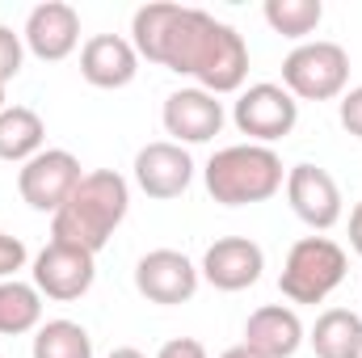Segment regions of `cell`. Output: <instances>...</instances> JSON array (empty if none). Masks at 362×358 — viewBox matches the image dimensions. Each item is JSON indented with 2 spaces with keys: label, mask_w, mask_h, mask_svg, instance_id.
<instances>
[{
  "label": "cell",
  "mask_w": 362,
  "mask_h": 358,
  "mask_svg": "<svg viewBox=\"0 0 362 358\" xmlns=\"http://www.w3.org/2000/svg\"><path fill=\"white\" fill-rule=\"evenodd\" d=\"M131 47L139 51V59L198 81V89H206L211 97L240 93L249 76V47L228 21L169 0L135 8Z\"/></svg>",
  "instance_id": "cell-1"
},
{
  "label": "cell",
  "mask_w": 362,
  "mask_h": 358,
  "mask_svg": "<svg viewBox=\"0 0 362 358\" xmlns=\"http://www.w3.org/2000/svg\"><path fill=\"white\" fill-rule=\"evenodd\" d=\"M131 211V185L114 169H93L81 178L72 190V198L51 215V241L76 245L85 253H101L110 245V236L118 232V224Z\"/></svg>",
  "instance_id": "cell-2"
},
{
  "label": "cell",
  "mask_w": 362,
  "mask_h": 358,
  "mask_svg": "<svg viewBox=\"0 0 362 358\" xmlns=\"http://www.w3.org/2000/svg\"><path fill=\"white\" fill-rule=\"evenodd\" d=\"M202 181H206V194L215 202L249 207V202L274 198L286 185V169H282V156L266 144H232L206 161Z\"/></svg>",
  "instance_id": "cell-3"
},
{
  "label": "cell",
  "mask_w": 362,
  "mask_h": 358,
  "mask_svg": "<svg viewBox=\"0 0 362 358\" xmlns=\"http://www.w3.org/2000/svg\"><path fill=\"white\" fill-rule=\"evenodd\" d=\"M350 258L337 241L329 236H303L291 245L282 274H278V291L291 304H325L341 282H346Z\"/></svg>",
  "instance_id": "cell-4"
},
{
  "label": "cell",
  "mask_w": 362,
  "mask_h": 358,
  "mask_svg": "<svg viewBox=\"0 0 362 358\" xmlns=\"http://www.w3.org/2000/svg\"><path fill=\"white\" fill-rule=\"evenodd\" d=\"M350 85V55L341 42L316 38V42H299L286 59H282V89L295 101H333Z\"/></svg>",
  "instance_id": "cell-5"
},
{
  "label": "cell",
  "mask_w": 362,
  "mask_h": 358,
  "mask_svg": "<svg viewBox=\"0 0 362 358\" xmlns=\"http://www.w3.org/2000/svg\"><path fill=\"white\" fill-rule=\"evenodd\" d=\"M232 122L240 135H249V144H266L270 148L274 139H286L299 122V101L282 85H249L240 89L236 105H232Z\"/></svg>",
  "instance_id": "cell-6"
},
{
  "label": "cell",
  "mask_w": 362,
  "mask_h": 358,
  "mask_svg": "<svg viewBox=\"0 0 362 358\" xmlns=\"http://www.w3.org/2000/svg\"><path fill=\"white\" fill-rule=\"evenodd\" d=\"M81 178H85L81 161L68 148H42L34 161H25L17 169V194H21L25 207H34L42 215H55L72 198V190L81 185Z\"/></svg>",
  "instance_id": "cell-7"
},
{
  "label": "cell",
  "mask_w": 362,
  "mask_h": 358,
  "mask_svg": "<svg viewBox=\"0 0 362 358\" xmlns=\"http://www.w3.org/2000/svg\"><path fill=\"white\" fill-rule=\"evenodd\" d=\"M93 278H97V262H93V253L76 249V245L51 241V245L34 258V287H38V295H47V299L72 304V299L89 295Z\"/></svg>",
  "instance_id": "cell-8"
},
{
  "label": "cell",
  "mask_w": 362,
  "mask_h": 358,
  "mask_svg": "<svg viewBox=\"0 0 362 358\" xmlns=\"http://www.w3.org/2000/svg\"><path fill=\"white\" fill-rule=\"evenodd\" d=\"M198 282H202L198 266L185 253H177V249H152L135 266V291L144 299H152V304H165V308L189 304Z\"/></svg>",
  "instance_id": "cell-9"
},
{
  "label": "cell",
  "mask_w": 362,
  "mask_h": 358,
  "mask_svg": "<svg viewBox=\"0 0 362 358\" xmlns=\"http://www.w3.org/2000/svg\"><path fill=\"white\" fill-rule=\"evenodd\" d=\"M286 202L312 232H329L341 219V190H337L333 173L320 165L286 169Z\"/></svg>",
  "instance_id": "cell-10"
},
{
  "label": "cell",
  "mask_w": 362,
  "mask_h": 358,
  "mask_svg": "<svg viewBox=\"0 0 362 358\" xmlns=\"http://www.w3.org/2000/svg\"><path fill=\"white\" fill-rule=\"evenodd\" d=\"M160 122L181 148L185 144H211L223 131V101L211 97L206 89H177L165 97Z\"/></svg>",
  "instance_id": "cell-11"
},
{
  "label": "cell",
  "mask_w": 362,
  "mask_h": 358,
  "mask_svg": "<svg viewBox=\"0 0 362 358\" xmlns=\"http://www.w3.org/2000/svg\"><path fill=\"white\" fill-rule=\"evenodd\" d=\"M266 270V253L257 241L249 236H219L206 253L198 274L215 287V291H249Z\"/></svg>",
  "instance_id": "cell-12"
},
{
  "label": "cell",
  "mask_w": 362,
  "mask_h": 358,
  "mask_svg": "<svg viewBox=\"0 0 362 358\" xmlns=\"http://www.w3.org/2000/svg\"><path fill=\"white\" fill-rule=\"evenodd\" d=\"M21 42L47 59V64H59L68 59L76 47H81V13L64 0H47L38 8H30L25 17V30H21Z\"/></svg>",
  "instance_id": "cell-13"
},
{
  "label": "cell",
  "mask_w": 362,
  "mask_h": 358,
  "mask_svg": "<svg viewBox=\"0 0 362 358\" xmlns=\"http://www.w3.org/2000/svg\"><path fill=\"white\" fill-rule=\"evenodd\" d=\"M189 181H194V161L173 139H156L135 152V185L148 198H160V202L177 198L189 190Z\"/></svg>",
  "instance_id": "cell-14"
},
{
  "label": "cell",
  "mask_w": 362,
  "mask_h": 358,
  "mask_svg": "<svg viewBox=\"0 0 362 358\" xmlns=\"http://www.w3.org/2000/svg\"><path fill=\"white\" fill-rule=\"evenodd\" d=\"M139 72V51L122 34H93L81 47V76L93 89H127Z\"/></svg>",
  "instance_id": "cell-15"
},
{
  "label": "cell",
  "mask_w": 362,
  "mask_h": 358,
  "mask_svg": "<svg viewBox=\"0 0 362 358\" xmlns=\"http://www.w3.org/2000/svg\"><path fill=\"white\" fill-rule=\"evenodd\" d=\"M262 358H291L303 346V321L291 304H266L245 321V342Z\"/></svg>",
  "instance_id": "cell-16"
},
{
  "label": "cell",
  "mask_w": 362,
  "mask_h": 358,
  "mask_svg": "<svg viewBox=\"0 0 362 358\" xmlns=\"http://www.w3.org/2000/svg\"><path fill=\"white\" fill-rule=\"evenodd\" d=\"M47 144V122L30 105H4L0 110V161L25 165L42 152Z\"/></svg>",
  "instance_id": "cell-17"
},
{
  "label": "cell",
  "mask_w": 362,
  "mask_h": 358,
  "mask_svg": "<svg viewBox=\"0 0 362 358\" xmlns=\"http://www.w3.org/2000/svg\"><path fill=\"white\" fill-rule=\"evenodd\" d=\"M316 358H362V316L350 308H329L308 333Z\"/></svg>",
  "instance_id": "cell-18"
},
{
  "label": "cell",
  "mask_w": 362,
  "mask_h": 358,
  "mask_svg": "<svg viewBox=\"0 0 362 358\" xmlns=\"http://www.w3.org/2000/svg\"><path fill=\"white\" fill-rule=\"evenodd\" d=\"M42 325V295L34 282L21 278H4L0 282V333L4 337H21L34 333Z\"/></svg>",
  "instance_id": "cell-19"
},
{
  "label": "cell",
  "mask_w": 362,
  "mask_h": 358,
  "mask_svg": "<svg viewBox=\"0 0 362 358\" xmlns=\"http://www.w3.org/2000/svg\"><path fill=\"white\" fill-rule=\"evenodd\" d=\"M34 358H93V337L76 321H47L34 329Z\"/></svg>",
  "instance_id": "cell-20"
},
{
  "label": "cell",
  "mask_w": 362,
  "mask_h": 358,
  "mask_svg": "<svg viewBox=\"0 0 362 358\" xmlns=\"http://www.w3.org/2000/svg\"><path fill=\"white\" fill-rule=\"evenodd\" d=\"M266 21H270L274 34L282 38H295L303 42L320 21H325V4L320 0H266Z\"/></svg>",
  "instance_id": "cell-21"
},
{
  "label": "cell",
  "mask_w": 362,
  "mask_h": 358,
  "mask_svg": "<svg viewBox=\"0 0 362 358\" xmlns=\"http://www.w3.org/2000/svg\"><path fill=\"white\" fill-rule=\"evenodd\" d=\"M21 59H25L21 34H13L8 25H0V85H8V81L21 72Z\"/></svg>",
  "instance_id": "cell-22"
},
{
  "label": "cell",
  "mask_w": 362,
  "mask_h": 358,
  "mask_svg": "<svg viewBox=\"0 0 362 358\" xmlns=\"http://www.w3.org/2000/svg\"><path fill=\"white\" fill-rule=\"evenodd\" d=\"M25 245L17 241V236H8V232H0V282L4 278H17V270L25 266Z\"/></svg>",
  "instance_id": "cell-23"
},
{
  "label": "cell",
  "mask_w": 362,
  "mask_h": 358,
  "mask_svg": "<svg viewBox=\"0 0 362 358\" xmlns=\"http://www.w3.org/2000/svg\"><path fill=\"white\" fill-rule=\"evenodd\" d=\"M337 114H341V127H346L354 139H362V85L358 89H350V93H341Z\"/></svg>",
  "instance_id": "cell-24"
},
{
  "label": "cell",
  "mask_w": 362,
  "mask_h": 358,
  "mask_svg": "<svg viewBox=\"0 0 362 358\" xmlns=\"http://www.w3.org/2000/svg\"><path fill=\"white\" fill-rule=\"evenodd\" d=\"M156 358H206V346L198 337H173L156 350Z\"/></svg>",
  "instance_id": "cell-25"
},
{
  "label": "cell",
  "mask_w": 362,
  "mask_h": 358,
  "mask_svg": "<svg viewBox=\"0 0 362 358\" xmlns=\"http://www.w3.org/2000/svg\"><path fill=\"white\" fill-rule=\"evenodd\" d=\"M350 249L362 258V202L350 211Z\"/></svg>",
  "instance_id": "cell-26"
},
{
  "label": "cell",
  "mask_w": 362,
  "mask_h": 358,
  "mask_svg": "<svg viewBox=\"0 0 362 358\" xmlns=\"http://www.w3.org/2000/svg\"><path fill=\"white\" fill-rule=\"evenodd\" d=\"M105 358H148L144 350H135V346H118V350H110Z\"/></svg>",
  "instance_id": "cell-27"
},
{
  "label": "cell",
  "mask_w": 362,
  "mask_h": 358,
  "mask_svg": "<svg viewBox=\"0 0 362 358\" xmlns=\"http://www.w3.org/2000/svg\"><path fill=\"white\" fill-rule=\"evenodd\" d=\"M219 358H262V354H253L249 346H232V350H223Z\"/></svg>",
  "instance_id": "cell-28"
},
{
  "label": "cell",
  "mask_w": 362,
  "mask_h": 358,
  "mask_svg": "<svg viewBox=\"0 0 362 358\" xmlns=\"http://www.w3.org/2000/svg\"><path fill=\"white\" fill-rule=\"evenodd\" d=\"M0 110H4V85H0Z\"/></svg>",
  "instance_id": "cell-29"
}]
</instances>
